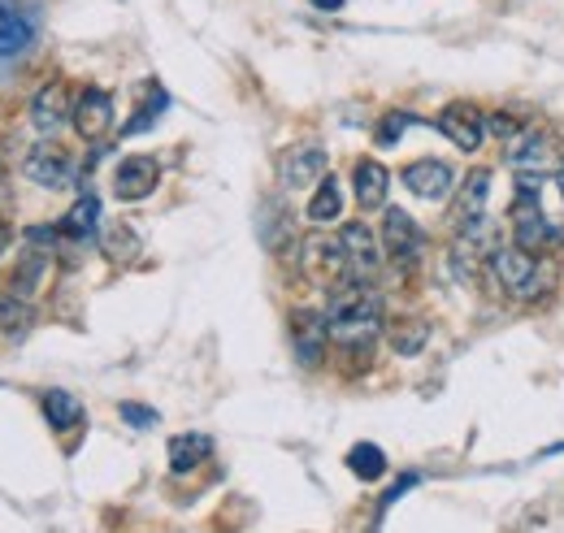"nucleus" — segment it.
<instances>
[{
    "mask_svg": "<svg viewBox=\"0 0 564 533\" xmlns=\"http://www.w3.org/2000/svg\"><path fill=\"white\" fill-rule=\"evenodd\" d=\"M434 127L447 134L460 152H478V148H482V134H487V118H482L469 100H456V105H447V109L434 118Z\"/></svg>",
    "mask_w": 564,
    "mask_h": 533,
    "instance_id": "nucleus-11",
    "label": "nucleus"
},
{
    "mask_svg": "<svg viewBox=\"0 0 564 533\" xmlns=\"http://www.w3.org/2000/svg\"><path fill=\"white\" fill-rule=\"evenodd\" d=\"M44 416L53 429H74V425H83V403L74 400L70 391H44Z\"/></svg>",
    "mask_w": 564,
    "mask_h": 533,
    "instance_id": "nucleus-24",
    "label": "nucleus"
},
{
    "mask_svg": "<svg viewBox=\"0 0 564 533\" xmlns=\"http://www.w3.org/2000/svg\"><path fill=\"white\" fill-rule=\"evenodd\" d=\"M156 183H161V165H156V156H127L122 165H118V174H113V196L118 200H148L152 192H156Z\"/></svg>",
    "mask_w": 564,
    "mask_h": 533,
    "instance_id": "nucleus-14",
    "label": "nucleus"
},
{
    "mask_svg": "<svg viewBox=\"0 0 564 533\" xmlns=\"http://www.w3.org/2000/svg\"><path fill=\"white\" fill-rule=\"evenodd\" d=\"M74 131L83 139H105L113 127V96L105 87H87L78 100H74Z\"/></svg>",
    "mask_w": 564,
    "mask_h": 533,
    "instance_id": "nucleus-15",
    "label": "nucleus"
},
{
    "mask_svg": "<svg viewBox=\"0 0 564 533\" xmlns=\"http://www.w3.org/2000/svg\"><path fill=\"white\" fill-rule=\"evenodd\" d=\"M348 468L360 481H382L387 477V452L373 447V443H356L352 452H348Z\"/></svg>",
    "mask_w": 564,
    "mask_h": 533,
    "instance_id": "nucleus-25",
    "label": "nucleus"
},
{
    "mask_svg": "<svg viewBox=\"0 0 564 533\" xmlns=\"http://www.w3.org/2000/svg\"><path fill=\"white\" fill-rule=\"evenodd\" d=\"M425 342H430V326L417 322V317H413V322H395V326H391V347H395L400 356H417Z\"/></svg>",
    "mask_w": 564,
    "mask_h": 533,
    "instance_id": "nucleus-26",
    "label": "nucleus"
},
{
    "mask_svg": "<svg viewBox=\"0 0 564 533\" xmlns=\"http://www.w3.org/2000/svg\"><path fill=\"white\" fill-rule=\"evenodd\" d=\"M322 178H326V152L317 143H295L279 156V183L286 192L317 187Z\"/></svg>",
    "mask_w": 564,
    "mask_h": 533,
    "instance_id": "nucleus-10",
    "label": "nucleus"
},
{
    "mask_svg": "<svg viewBox=\"0 0 564 533\" xmlns=\"http://www.w3.org/2000/svg\"><path fill=\"white\" fill-rule=\"evenodd\" d=\"M326 342H330V322L317 308H295L291 313V351L304 369H317L326 360Z\"/></svg>",
    "mask_w": 564,
    "mask_h": 533,
    "instance_id": "nucleus-7",
    "label": "nucleus"
},
{
    "mask_svg": "<svg viewBox=\"0 0 564 533\" xmlns=\"http://www.w3.org/2000/svg\"><path fill=\"white\" fill-rule=\"evenodd\" d=\"M31 40H35V22H31L22 9L0 4V62L22 57V53L31 48Z\"/></svg>",
    "mask_w": 564,
    "mask_h": 533,
    "instance_id": "nucleus-18",
    "label": "nucleus"
},
{
    "mask_svg": "<svg viewBox=\"0 0 564 533\" xmlns=\"http://www.w3.org/2000/svg\"><path fill=\"white\" fill-rule=\"evenodd\" d=\"M66 118H74V105H70V91L66 83H44L31 100V122L40 134H57L66 127Z\"/></svg>",
    "mask_w": 564,
    "mask_h": 533,
    "instance_id": "nucleus-16",
    "label": "nucleus"
},
{
    "mask_svg": "<svg viewBox=\"0 0 564 533\" xmlns=\"http://www.w3.org/2000/svg\"><path fill=\"white\" fill-rule=\"evenodd\" d=\"M35 326V308H31V300H22V295H0V334L4 338H22V334Z\"/></svg>",
    "mask_w": 564,
    "mask_h": 533,
    "instance_id": "nucleus-23",
    "label": "nucleus"
},
{
    "mask_svg": "<svg viewBox=\"0 0 564 533\" xmlns=\"http://www.w3.org/2000/svg\"><path fill=\"white\" fill-rule=\"evenodd\" d=\"M487 131H491L495 139H499V143H503V148H508V143H512V139H517V134L525 131V127H521V122H517V118H512V113H487Z\"/></svg>",
    "mask_w": 564,
    "mask_h": 533,
    "instance_id": "nucleus-30",
    "label": "nucleus"
},
{
    "mask_svg": "<svg viewBox=\"0 0 564 533\" xmlns=\"http://www.w3.org/2000/svg\"><path fill=\"white\" fill-rule=\"evenodd\" d=\"M508 165L521 174V178H547L552 170H564V143L556 131H543V127H525L508 148Z\"/></svg>",
    "mask_w": 564,
    "mask_h": 533,
    "instance_id": "nucleus-2",
    "label": "nucleus"
},
{
    "mask_svg": "<svg viewBox=\"0 0 564 533\" xmlns=\"http://www.w3.org/2000/svg\"><path fill=\"white\" fill-rule=\"evenodd\" d=\"M491 278L499 282V291L512 295V300H539L543 295V265H539V257L521 252L517 243L499 248L491 257Z\"/></svg>",
    "mask_w": 564,
    "mask_h": 533,
    "instance_id": "nucleus-3",
    "label": "nucleus"
},
{
    "mask_svg": "<svg viewBox=\"0 0 564 533\" xmlns=\"http://www.w3.org/2000/svg\"><path fill=\"white\" fill-rule=\"evenodd\" d=\"M118 416H122L127 425H135V429H152V425L161 421L152 407H140V403H122V407H118Z\"/></svg>",
    "mask_w": 564,
    "mask_h": 533,
    "instance_id": "nucleus-31",
    "label": "nucleus"
},
{
    "mask_svg": "<svg viewBox=\"0 0 564 533\" xmlns=\"http://www.w3.org/2000/svg\"><path fill=\"white\" fill-rule=\"evenodd\" d=\"M96 226H100V200L91 196V192H83L74 208L62 217V235L70 239V243H87L91 235H96Z\"/></svg>",
    "mask_w": 564,
    "mask_h": 533,
    "instance_id": "nucleus-20",
    "label": "nucleus"
},
{
    "mask_svg": "<svg viewBox=\"0 0 564 533\" xmlns=\"http://www.w3.org/2000/svg\"><path fill=\"white\" fill-rule=\"evenodd\" d=\"M552 239H556V230H552V221H547V213H543L539 192H521L517 204H512V243H517L521 252L539 257Z\"/></svg>",
    "mask_w": 564,
    "mask_h": 533,
    "instance_id": "nucleus-5",
    "label": "nucleus"
},
{
    "mask_svg": "<svg viewBox=\"0 0 564 533\" xmlns=\"http://www.w3.org/2000/svg\"><path fill=\"white\" fill-rule=\"evenodd\" d=\"M413 122H417L413 113H400V109H395V113H387V118L378 122V143H395V139L409 131Z\"/></svg>",
    "mask_w": 564,
    "mask_h": 533,
    "instance_id": "nucleus-29",
    "label": "nucleus"
},
{
    "mask_svg": "<svg viewBox=\"0 0 564 533\" xmlns=\"http://www.w3.org/2000/svg\"><path fill=\"white\" fill-rule=\"evenodd\" d=\"M339 213H344V187H339L335 174H326V178L313 187L308 221H313V226H330V221H339Z\"/></svg>",
    "mask_w": 564,
    "mask_h": 533,
    "instance_id": "nucleus-22",
    "label": "nucleus"
},
{
    "mask_svg": "<svg viewBox=\"0 0 564 533\" xmlns=\"http://www.w3.org/2000/svg\"><path fill=\"white\" fill-rule=\"evenodd\" d=\"M495 252H499V226H495L487 213L456 230V265H460L465 278H469V265H474V273H478L482 261L491 265Z\"/></svg>",
    "mask_w": 564,
    "mask_h": 533,
    "instance_id": "nucleus-9",
    "label": "nucleus"
},
{
    "mask_svg": "<svg viewBox=\"0 0 564 533\" xmlns=\"http://www.w3.org/2000/svg\"><path fill=\"white\" fill-rule=\"evenodd\" d=\"M105 252H109L113 261H131V257L140 252V235L127 230V226H113V230L105 235Z\"/></svg>",
    "mask_w": 564,
    "mask_h": 533,
    "instance_id": "nucleus-28",
    "label": "nucleus"
},
{
    "mask_svg": "<svg viewBox=\"0 0 564 533\" xmlns=\"http://www.w3.org/2000/svg\"><path fill=\"white\" fill-rule=\"evenodd\" d=\"M22 174L35 183V187H48V192H62L74 183V156L62 148V143H35L22 161Z\"/></svg>",
    "mask_w": 564,
    "mask_h": 533,
    "instance_id": "nucleus-6",
    "label": "nucleus"
},
{
    "mask_svg": "<svg viewBox=\"0 0 564 533\" xmlns=\"http://www.w3.org/2000/svg\"><path fill=\"white\" fill-rule=\"evenodd\" d=\"M352 187H356V204L360 208H382L387 204V192H391V174L382 161H356L352 170Z\"/></svg>",
    "mask_w": 564,
    "mask_h": 533,
    "instance_id": "nucleus-19",
    "label": "nucleus"
},
{
    "mask_svg": "<svg viewBox=\"0 0 564 533\" xmlns=\"http://www.w3.org/2000/svg\"><path fill=\"white\" fill-rule=\"evenodd\" d=\"M452 165L447 161H434V156H422V161H413V165H404V187L417 196V200H447L452 196Z\"/></svg>",
    "mask_w": 564,
    "mask_h": 533,
    "instance_id": "nucleus-13",
    "label": "nucleus"
},
{
    "mask_svg": "<svg viewBox=\"0 0 564 533\" xmlns=\"http://www.w3.org/2000/svg\"><path fill=\"white\" fill-rule=\"evenodd\" d=\"M165 105H170V96H165L161 87H152V96H148V100H143L140 109H135V122H127V131H122V134H140V131H148V127H152V122H156V118L165 113Z\"/></svg>",
    "mask_w": 564,
    "mask_h": 533,
    "instance_id": "nucleus-27",
    "label": "nucleus"
},
{
    "mask_svg": "<svg viewBox=\"0 0 564 533\" xmlns=\"http://www.w3.org/2000/svg\"><path fill=\"white\" fill-rule=\"evenodd\" d=\"M300 273H304L308 282L326 286V291L339 286L344 278H352L348 257H344V243L330 239V235H308V239L300 243Z\"/></svg>",
    "mask_w": 564,
    "mask_h": 533,
    "instance_id": "nucleus-4",
    "label": "nucleus"
},
{
    "mask_svg": "<svg viewBox=\"0 0 564 533\" xmlns=\"http://www.w3.org/2000/svg\"><path fill=\"white\" fill-rule=\"evenodd\" d=\"M487 196H491V170H469V178L460 183L456 200H452V226H469L474 217H482L487 208Z\"/></svg>",
    "mask_w": 564,
    "mask_h": 533,
    "instance_id": "nucleus-17",
    "label": "nucleus"
},
{
    "mask_svg": "<svg viewBox=\"0 0 564 533\" xmlns=\"http://www.w3.org/2000/svg\"><path fill=\"white\" fill-rule=\"evenodd\" d=\"M339 243H344V257H348V269H352V278H373L378 269H382V243H378V235L365 226V221H348L344 230H339Z\"/></svg>",
    "mask_w": 564,
    "mask_h": 533,
    "instance_id": "nucleus-12",
    "label": "nucleus"
},
{
    "mask_svg": "<svg viewBox=\"0 0 564 533\" xmlns=\"http://www.w3.org/2000/svg\"><path fill=\"white\" fill-rule=\"evenodd\" d=\"M348 0H313V9H322V13H335V9H344Z\"/></svg>",
    "mask_w": 564,
    "mask_h": 533,
    "instance_id": "nucleus-32",
    "label": "nucleus"
},
{
    "mask_svg": "<svg viewBox=\"0 0 564 533\" xmlns=\"http://www.w3.org/2000/svg\"><path fill=\"white\" fill-rule=\"evenodd\" d=\"M556 183H561V196H564V170H561V178H556Z\"/></svg>",
    "mask_w": 564,
    "mask_h": 533,
    "instance_id": "nucleus-33",
    "label": "nucleus"
},
{
    "mask_svg": "<svg viewBox=\"0 0 564 533\" xmlns=\"http://www.w3.org/2000/svg\"><path fill=\"white\" fill-rule=\"evenodd\" d=\"M422 226L404 213V208H387L382 213V252L400 269H413L422 257Z\"/></svg>",
    "mask_w": 564,
    "mask_h": 533,
    "instance_id": "nucleus-8",
    "label": "nucleus"
},
{
    "mask_svg": "<svg viewBox=\"0 0 564 533\" xmlns=\"http://www.w3.org/2000/svg\"><path fill=\"white\" fill-rule=\"evenodd\" d=\"M326 322H330L335 342L365 347L382 330V295L365 278H344L339 286L326 291Z\"/></svg>",
    "mask_w": 564,
    "mask_h": 533,
    "instance_id": "nucleus-1",
    "label": "nucleus"
},
{
    "mask_svg": "<svg viewBox=\"0 0 564 533\" xmlns=\"http://www.w3.org/2000/svg\"><path fill=\"white\" fill-rule=\"evenodd\" d=\"M213 456V438L209 434H178L170 438V468L174 472H192Z\"/></svg>",
    "mask_w": 564,
    "mask_h": 533,
    "instance_id": "nucleus-21",
    "label": "nucleus"
}]
</instances>
